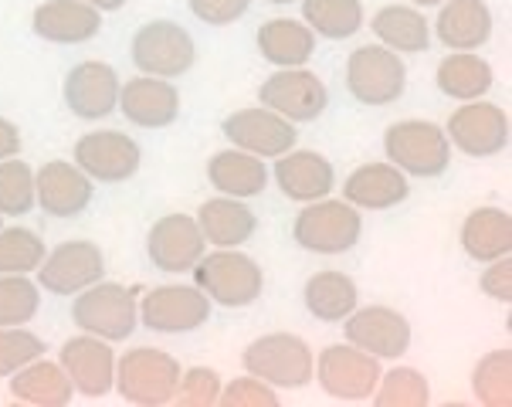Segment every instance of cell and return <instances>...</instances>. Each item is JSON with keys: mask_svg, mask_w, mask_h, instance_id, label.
Returning <instances> with one entry per match:
<instances>
[{"mask_svg": "<svg viewBox=\"0 0 512 407\" xmlns=\"http://www.w3.org/2000/svg\"><path fill=\"white\" fill-rule=\"evenodd\" d=\"M140 285L95 282L82 289L72 302V323L89 336L119 343L129 340L140 326Z\"/></svg>", "mask_w": 512, "mask_h": 407, "instance_id": "1", "label": "cell"}, {"mask_svg": "<svg viewBox=\"0 0 512 407\" xmlns=\"http://www.w3.org/2000/svg\"><path fill=\"white\" fill-rule=\"evenodd\" d=\"M194 285L214 306L245 309L251 302L262 299L265 272L245 251L218 248V251H204V258L194 265Z\"/></svg>", "mask_w": 512, "mask_h": 407, "instance_id": "2", "label": "cell"}, {"mask_svg": "<svg viewBox=\"0 0 512 407\" xmlns=\"http://www.w3.org/2000/svg\"><path fill=\"white\" fill-rule=\"evenodd\" d=\"M180 360L160 346H133L116 357V391L126 404L136 407H163L173 404L180 380Z\"/></svg>", "mask_w": 512, "mask_h": 407, "instance_id": "3", "label": "cell"}, {"mask_svg": "<svg viewBox=\"0 0 512 407\" xmlns=\"http://www.w3.org/2000/svg\"><path fill=\"white\" fill-rule=\"evenodd\" d=\"M245 374L262 377L275 391H302L312 384L316 353L299 333H265L251 340L241 353Z\"/></svg>", "mask_w": 512, "mask_h": 407, "instance_id": "4", "label": "cell"}, {"mask_svg": "<svg viewBox=\"0 0 512 407\" xmlns=\"http://www.w3.org/2000/svg\"><path fill=\"white\" fill-rule=\"evenodd\" d=\"M451 143L445 126L428 119H401L384 129V157L407 177L435 180L451 167Z\"/></svg>", "mask_w": 512, "mask_h": 407, "instance_id": "5", "label": "cell"}, {"mask_svg": "<svg viewBox=\"0 0 512 407\" xmlns=\"http://www.w3.org/2000/svg\"><path fill=\"white\" fill-rule=\"evenodd\" d=\"M363 235V214L350 201H323L302 204L292 221V241L309 255H343L357 248Z\"/></svg>", "mask_w": 512, "mask_h": 407, "instance_id": "6", "label": "cell"}, {"mask_svg": "<svg viewBox=\"0 0 512 407\" xmlns=\"http://www.w3.org/2000/svg\"><path fill=\"white\" fill-rule=\"evenodd\" d=\"M129 58L140 68V75H156V79H180L197 62V41L184 24L156 17L146 21L129 41Z\"/></svg>", "mask_w": 512, "mask_h": 407, "instance_id": "7", "label": "cell"}, {"mask_svg": "<svg viewBox=\"0 0 512 407\" xmlns=\"http://www.w3.org/2000/svg\"><path fill=\"white\" fill-rule=\"evenodd\" d=\"M407 89V65L384 45H363L346 58V92L363 106H394Z\"/></svg>", "mask_w": 512, "mask_h": 407, "instance_id": "8", "label": "cell"}, {"mask_svg": "<svg viewBox=\"0 0 512 407\" xmlns=\"http://www.w3.org/2000/svg\"><path fill=\"white\" fill-rule=\"evenodd\" d=\"M380 374H384L380 360L363 353L360 346H353V343L326 346L316 357V370H312V377L323 387V394L343 404L370 401V394L377 391Z\"/></svg>", "mask_w": 512, "mask_h": 407, "instance_id": "9", "label": "cell"}, {"mask_svg": "<svg viewBox=\"0 0 512 407\" xmlns=\"http://www.w3.org/2000/svg\"><path fill=\"white\" fill-rule=\"evenodd\" d=\"M445 136H448L451 150L465 153V157H472V160L499 157L502 150H509V136H512L509 112L485 99L462 102V106L448 116Z\"/></svg>", "mask_w": 512, "mask_h": 407, "instance_id": "10", "label": "cell"}, {"mask_svg": "<svg viewBox=\"0 0 512 407\" xmlns=\"http://www.w3.org/2000/svg\"><path fill=\"white\" fill-rule=\"evenodd\" d=\"M214 302L197 285H156L140 292V323L150 333L177 336L207 326Z\"/></svg>", "mask_w": 512, "mask_h": 407, "instance_id": "11", "label": "cell"}, {"mask_svg": "<svg viewBox=\"0 0 512 407\" xmlns=\"http://www.w3.org/2000/svg\"><path fill=\"white\" fill-rule=\"evenodd\" d=\"M72 163L89 173L95 184H126L140 173L143 150L119 129H92L75 140Z\"/></svg>", "mask_w": 512, "mask_h": 407, "instance_id": "12", "label": "cell"}, {"mask_svg": "<svg viewBox=\"0 0 512 407\" xmlns=\"http://www.w3.org/2000/svg\"><path fill=\"white\" fill-rule=\"evenodd\" d=\"M258 106L279 112L289 123H312L329 106V89L316 72L302 68H275L258 85Z\"/></svg>", "mask_w": 512, "mask_h": 407, "instance_id": "13", "label": "cell"}, {"mask_svg": "<svg viewBox=\"0 0 512 407\" xmlns=\"http://www.w3.org/2000/svg\"><path fill=\"white\" fill-rule=\"evenodd\" d=\"M106 279V255L89 238L62 241L38 265V285L51 296H78L82 289Z\"/></svg>", "mask_w": 512, "mask_h": 407, "instance_id": "14", "label": "cell"}, {"mask_svg": "<svg viewBox=\"0 0 512 407\" xmlns=\"http://www.w3.org/2000/svg\"><path fill=\"white\" fill-rule=\"evenodd\" d=\"M346 343L360 346L363 353L384 360H401L411 350L414 329L401 309L394 306H357L343 319Z\"/></svg>", "mask_w": 512, "mask_h": 407, "instance_id": "15", "label": "cell"}, {"mask_svg": "<svg viewBox=\"0 0 512 407\" xmlns=\"http://www.w3.org/2000/svg\"><path fill=\"white\" fill-rule=\"evenodd\" d=\"M221 133L234 150L255 153L262 160H275L282 153H289L295 143H299V129L289 123L279 112L265 109V106H251V109H238L231 112L221 123Z\"/></svg>", "mask_w": 512, "mask_h": 407, "instance_id": "16", "label": "cell"}, {"mask_svg": "<svg viewBox=\"0 0 512 407\" xmlns=\"http://www.w3.org/2000/svg\"><path fill=\"white\" fill-rule=\"evenodd\" d=\"M119 72L109 62H95L85 58L68 68L65 82H62V99L68 112L82 123H99L109 119L119 106Z\"/></svg>", "mask_w": 512, "mask_h": 407, "instance_id": "17", "label": "cell"}, {"mask_svg": "<svg viewBox=\"0 0 512 407\" xmlns=\"http://www.w3.org/2000/svg\"><path fill=\"white\" fill-rule=\"evenodd\" d=\"M58 363L72 380L75 394L89 397V401H99L116 387V350H112L109 340L78 333L62 346Z\"/></svg>", "mask_w": 512, "mask_h": 407, "instance_id": "18", "label": "cell"}, {"mask_svg": "<svg viewBox=\"0 0 512 407\" xmlns=\"http://www.w3.org/2000/svg\"><path fill=\"white\" fill-rule=\"evenodd\" d=\"M207 241L197 228L194 214H163L153 221L150 235H146V255L150 262L167 275L194 272V265L204 258Z\"/></svg>", "mask_w": 512, "mask_h": 407, "instance_id": "19", "label": "cell"}, {"mask_svg": "<svg viewBox=\"0 0 512 407\" xmlns=\"http://www.w3.org/2000/svg\"><path fill=\"white\" fill-rule=\"evenodd\" d=\"M95 180L68 160H48L34 170V201L48 218H78L92 204Z\"/></svg>", "mask_w": 512, "mask_h": 407, "instance_id": "20", "label": "cell"}, {"mask_svg": "<svg viewBox=\"0 0 512 407\" xmlns=\"http://www.w3.org/2000/svg\"><path fill=\"white\" fill-rule=\"evenodd\" d=\"M119 112L140 129H167L180 116V92L170 79L136 75L119 85Z\"/></svg>", "mask_w": 512, "mask_h": 407, "instance_id": "21", "label": "cell"}, {"mask_svg": "<svg viewBox=\"0 0 512 407\" xmlns=\"http://www.w3.org/2000/svg\"><path fill=\"white\" fill-rule=\"evenodd\" d=\"M272 180L279 184V190L295 204H312L323 201L333 194L336 187V170L323 153L316 150H292L275 157Z\"/></svg>", "mask_w": 512, "mask_h": 407, "instance_id": "22", "label": "cell"}, {"mask_svg": "<svg viewBox=\"0 0 512 407\" xmlns=\"http://www.w3.org/2000/svg\"><path fill=\"white\" fill-rule=\"evenodd\" d=\"M31 31L48 45H85L102 31V11L82 0H45L34 7Z\"/></svg>", "mask_w": 512, "mask_h": 407, "instance_id": "23", "label": "cell"}, {"mask_svg": "<svg viewBox=\"0 0 512 407\" xmlns=\"http://www.w3.org/2000/svg\"><path fill=\"white\" fill-rule=\"evenodd\" d=\"M407 197H411V177L387 160L363 163L343 180V201H350L357 211H390Z\"/></svg>", "mask_w": 512, "mask_h": 407, "instance_id": "24", "label": "cell"}, {"mask_svg": "<svg viewBox=\"0 0 512 407\" xmlns=\"http://www.w3.org/2000/svg\"><path fill=\"white\" fill-rule=\"evenodd\" d=\"M492 7L485 0H445L435 21L438 41L448 51H479L492 38Z\"/></svg>", "mask_w": 512, "mask_h": 407, "instance_id": "25", "label": "cell"}, {"mask_svg": "<svg viewBox=\"0 0 512 407\" xmlns=\"http://www.w3.org/2000/svg\"><path fill=\"white\" fill-rule=\"evenodd\" d=\"M255 45L272 68H302L312 62L319 41L302 17H272L255 31Z\"/></svg>", "mask_w": 512, "mask_h": 407, "instance_id": "26", "label": "cell"}, {"mask_svg": "<svg viewBox=\"0 0 512 407\" xmlns=\"http://www.w3.org/2000/svg\"><path fill=\"white\" fill-rule=\"evenodd\" d=\"M194 218H197V228H201L204 241L214 248H241V245H248L258 231V214L251 211L245 201L224 197V194L204 201Z\"/></svg>", "mask_w": 512, "mask_h": 407, "instance_id": "27", "label": "cell"}, {"mask_svg": "<svg viewBox=\"0 0 512 407\" xmlns=\"http://www.w3.org/2000/svg\"><path fill=\"white\" fill-rule=\"evenodd\" d=\"M272 173H268L265 160L245 150H218L207 160V184H211L224 197H238V201H251L268 187Z\"/></svg>", "mask_w": 512, "mask_h": 407, "instance_id": "28", "label": "cell"}, {"mask_svg": "<svg viewBox=\"0 0 512 407\" xmlns=\"http://www.w3.org/2000/svg\"><path fill=\"white\" fill-rule=\"evenodd\" d=\"M462 251L472 262H496L502 255H512V214L506 207H475L465 214L462 231H458Z\"/></svg>", "mask_w": 512, "mask_h": 407, "instance_id": "29", "label": "cell"}, {"mask_svg": "<svg viewBox=\"0 0 512 407\" xmlns=\"http://www.w3.org/2000/svg\"><path fill=\"white\" fill-rule=\"evenodd\" d=\"M7 380H11L14 401L28 404V407H68L75 397V387L62 370V363L45 360V357L24 363V367L14 370Z\"/></svg>", "mask_w": 512, "mask_h": 407, "instance_id": "30", "label": "cell"}, {"mask_svg": "<svg viewBox=\"0 0 512 407\" xmlns=\"http://www.w3.org/2000/svg\"><path fill=\"white\" fill-rule=\"evenodd\" d=\"M370 31L377 41L397 55H424L431 48V24L421 7L411 4H387L370 17Z\"/></svg>", "mask_w": 512, "mask_h": 407, "instance_id": "31", "label": "cell"}, {"mask_svg": "<svg viewBox=\"0 0 512 407\" xmlns=\"http://www.w3.org/2000/svg\"><path fill=\"white\" fill-rule=\"evenodd\" d=\"M302 302L319 323H343L360 306V289L346 272L323 268V272L309 275L306 285H302Z\"/></svg>", "mask_w": 512, "mask_h": 407, "instance_id": "32", "label": "cell"}, {"mask_svg": "<svg viewBox=\"0 0 512 407\" xmlns=\"http://www.w3.org/2000/svg\"><path fill=\"white\" fill-rule=\"evenodd\" d=\"M492 82H496V72H492V65L475 55V51H451V55L441 58L438 72H435L438 92L455 102L485 99Z\"/></svg>", "mask_w": 512, "mask_h": 407, "instance_id": "33", "label": "cell"}, {"mask_svg": "<svg viewBox=\"0 0 512 407\" xmlns=\"http://www.w3.org/2000/svg\"><path fill=\"white\" fill-rule=\"evenodd\" d=\"M299 4L306 28L326 41H346L367 24V11L360 0H299Z\"/></svg>", "mask_w": 512, "mask_h": 407, "instance_id": "34", "label": "cell"}, {"mask_svg": "<svg viewBox=\"0 0 512 407\" xmlns=\"http://www.w3.org/2000/svg\"><path fill=\"white\" fill-rule=\"evenodd\" d=\"M472 394L482 407H509L512 404V350L499 346L489 350L472 370Z\"/></svg>", "mask_w": 512, "mask_h": 407, "instance_id": "35", "label": "cell"}, {"mask_svg": "<svg viewBox=\"0 0 512 407\" xmlns=\"http://www.w3.org/2000/svg\"><path fill=\"white\" fill-rule=\"evenodd\" d=\"M377 407H428L431 404V384L421 370L414 367H394L380 374L377 391L370 394Z\"/></svg>", "mask_w": 512, "mask_h": 407, "instance_id": "36", "label": "cell"}, {"mask_svg": "<svg viewBox=\"0 0 512 407\" xmlns=\"http://www.w3.org/2000/svg\"><path fill=\"white\" fill-rule=\"evenodd\" d=\"M48 245L31 228H0V275H31L45 262Z\"/></svg>", "mask_w": 512, "mask_h": 407, "instance_id": "37", "label": "cell"}, {"mask_svg": "<svg viewBox=\"0 0 512 407\" xmlns=\"http://www.w3.org/2000/svg\"><path fill=\"white\" fill-rule=\"evenodd\" d=\"M34 207H38L34 201V167L17 157L0 160V214L24 218Z\"/></svg>", "mask_w": 512, "mask_h": 407, "instance_id": "38", "label": "cell"}, {"mask_svg": "<svg viewBox=\"0 0 512 407\" xmlns=\"http://www.w3.org/2000/svg\"><path fill=\"white\" fill-rule=\"evenodd\" d=\"M41 313V285L31 275H0V326H28Z\"/></svg>", "mask_w": 512, "mask_h": 407, "instance_id": "39", "label": "cell"}, {"mask_svg": "<svg viewBox=\"0 0 512 407\" xmlns=\"http://www.w3.org/2000/svg\"><path fill=\"white\" fill-rule=\"evenodd\" d=\"M48 343L24 326H0V377H11L24 363L45 357Z\"/></svg>", "mask_w": 512, "mask_h": 407, "instance_id": "40", "label": "cell"}, {"mask_svg": "<svg viewBox=\"0 0 512 407\" xmlns=\"http://www.w3.org/2000/svg\"><path fill=\"white\" fill-rule=\"evenodd\" d=\"M221 377L218 370L211 367H187L180 370L177 380V394H173V404L177 407H214L221 397Z\"/></svg>", "mask_w": 512, "mask_h": 407, "instance_id": "41", "label": "cell"}, {"mask_svg": "<svg viewBox=\"0 0 512 407\" xmlns=\"http://www.w3.org/2000/svg\"><path fill=\"white\" fill-rule=\"evenodd\" d=\"M218 404L221 407H279L282 397L272 384H265L262 377L245 374V377L228 380V384L221 387Z\"/></svg>", "mask_w": 512, "mask_h": 407, "instance_id": "42", "label": "cell"}, {"mask_svg": "<svg viewBox=\"0 0 512 407\" xmlns=\"http://www.w3.org/2000/svg\"><path fill=\"white\" fill-rule=\"evenodd\" d=\"M190 14L211 28H228L251 11V0H187Z\"/></svg>", "mask_w": 512, "mask_h": 407, "instance_id": "43", "label": "cell"}, {"mask_svg": "<svg viewBox=\"0 0 512 407\" xmlns=\"http://www.w3.org/2000/svg\"><path fill=\"white\" fill-rule=\"evenodd\" d=\"M479 289L482 296H489L492 302L509 306L512 302V258L502 255L496 262H485V272L479 275Z\"/></svg>", "mask_w": 512, "mask_h": 407, "instance_id": "44", "label": "cell"}, {"mask_svg": "<svg viewBox=\"0 0 512 407\" xmlns=\"http://www.w3.org/2000/svg\"><path fill=\"white\" fill-rule=\"evenodd\" d=\"M17 153H21V129L7 116H0V160L17 157Z\"/></svg>", "mask_w": 512, "mask_h": 407, "instance_id": "45", "label": "cell"}, {"mask_svg": "<svg viewBox=\"0 0 512 407\" xmlns=\"http://www.w3.org/2000/svg\"><path fill=\"white\" fill-rule=\"evenodd\" d=\"M82 4H89V7H95V11H102V14H109V11H123L129 0H82Z\"/></svg>", "mask_w": 512, "mask_h": 407, "instance_id": "46", "label": "cell"}, {"mask_svg": "<svg viewBox=\"0 0 512 407\" xmlns=\"http://www.w3.org/2000/svg\"><path fill=\"white\" fill-rule=\"evenodd\" d=\"M411 7H441L445 0H407Z\"/></svg>", "mask_w": 512, "mask_h": 407, "instance_id": "47", "label": "cell"}, {"mask_svg": "<svg viewBox=\"0 0 512 407\" xmlns=\"http://www.w3.org/2000/svg\"><path fill=\"white\" fill-rule=\"evenodd\" d=\"M268 4H275V7H285V4H295V0H268Z\"/></svg>", "mask_w": 512, "mask_h": 407, "instance_id": "48", "label": "cell"}, {"mask_svg": "<svg viewBox=\"0 0 512 407\" xmlns=\"http://www.w3.org/2000/svg\"><path fill=\"white\" fill-rule=\"evenodd\" d=\"M0 228H4V214H0Z\"/></svg>", "mask_w": 512, "mask_h": 407, "instance_id": "49", "label": "cell"}]
</instances>
